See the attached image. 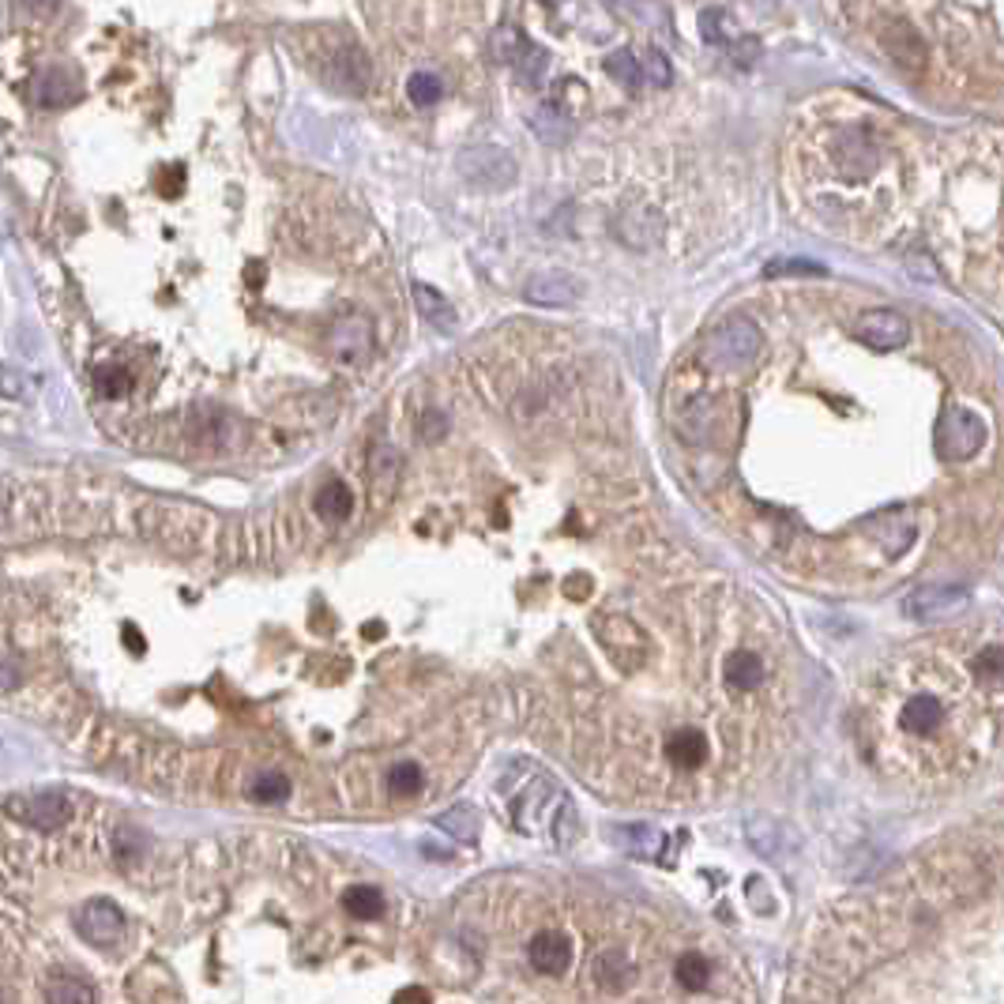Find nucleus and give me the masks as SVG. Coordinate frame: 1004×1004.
I'll return each instance as SVG.
<instances>
[{
    "mask_svg": "<svg viewBox=\"0 0 1004 1004\" xmlns=\"http://www.w3.org/2000/svg\"><path fill=\"white\" fill-rule=\"evenodd\" d=\"M854 339L880 354L899 350V346H907V339H911V320L899 313V309H865L854 320Z\"/></svg>",
    "mask_w": 1004,
    "mask_h": 1004,
    "instance_id": "obj_6",
    "label": "nucleus"
},
{
    "mask_svg": "<svg viewBox=\"0 0 1004 1004\" xmlns=\"http://www.w3.org/2000/svg\"><path fill=\"white\" fill-rule=\"evenodd\" d=\"M46 1004H94V990L76 974H54L46 982Z\"/></svg>",
    "mask_w": 1004,
    "mask_h": 1004,
    "instance_id": "obj_25",
    "label": "nucleus"
},
{
    "mask_svg": "<svg viewBox=\"0 0 1004 1004\" xmlns=\"http://www.w3.org/2000/svg\"><path fill=\"white\" fill-rule=\"evenodd\" d=\"M553 835H557L561 846L573 843V835H576V809H573L568 801H561V812H557V824H553Z\"/></svg>",
    "mask_w": 1004,
    "mask_h": 1004,
    "instance_id": "obj_42",
    "label": "nucleus"
},
{
    "mask_svg": "<svg viewBox=\"0 0 1004 1004\" xmlns=\"http://www.w3.org/2000/svg\"><path fill=\"white\" fill-rule=\"evenodd\" d=\"M618 238L628 249H647L662 238V219L655 211H644V207H632L618 219Z\"/></svg>",
    "mask_w": 1004,
    "mask_h": 1004,
    "instance_id": "obj_18",
    "label": "nucleus"
},
{
    "mask_svg": "<svg viewBox=\"0 0 1004 1004\" xmlns=\"http://www.w3.org/2000/svg\"><path fill=\"white\" fill-rule=\"evenodd\" d=\"M125 636H128V651L140 655L143 651V636H140V632H136L132 625H125Z\"/></svg>",
    "mask_w": 1004,
    "mask_h": 1004,
    "instance_id": "obj_47",
    "label": "nucleus"
},
{
    "mask_svg": "<svg viewBox=\"0 0 1004 1004\" xmlns=\"http://www.w3.org/2000/svg\"><path fill=\"white\" fill-rule=\"evenodd\" d=\"M531 128H534V136L550 147H561L573 140V117H568L557 102H542V106L531 114Z\"/></svg>",
    "mask_w": 1004,
    "mask_h": 1004,
    "instance_id": "obj_19",
    "label": "nucleus"
},
{
    "mask_svg": "<svg viewBox=\"0 0 1004 1004\" xmlns=\"http://www.w3.org/2000/svg\"><path fill=\"white\" fill-rule=\"evenodd\" d=\"M545 60H550V57H545L542 49L531 42V46H527V54L516 60V72H519V80H523V83H531V86H539V83H542V76H545Z\"/></svg>",
    "mask_w": 1004,
    "mask_h": 1004,
    "instance_id": "obj_39",
    "label": "nucleus"
},
{
    "mask_svg": "<svg viewBox=\"0 0 1004 1004\" xmlns=\"http://www.w3.org/2000/svg\"><path fill=\"white\" fill-rule=\"evenodd\" d=\"M418 432H422V440H440L448 432V418L440 411H426V414H422Z\"/></svg>",
    "mask_w": 1004,
    "mask_h": 1004,
    "instance_id": "obj_43",
    "label": "nucleus"
},
{
    "mask_svg": "<svg viewBox=\"0 0 1004 1004\" xmlns=\"http://www.w3.org/2000/svg\"><path fill=\"white\" fill-rule=\"evenodd\" d=\"M726 681H730L734 689L741 692H752L764 685V659H760L757 651H734L730 659H726Z\"/></svg>",
    "mask_w": 1004,
    "mask_h": 1004,
    "instance_id": "obj_24",
    "label": "nucleus"
},
{
    "mask_svg": "<svg viewBox=\"0 0 1004 1004\" xmlns=\"http://www.w3.org/2000/svg\"><path fill=\"white\" fill-rule=\"evenodd\" d=\"M253 798L264 805H279L290 798V778L282 772H264L253 778Z\"/></svg>",
    "mask_w": 1004,
    "mask_h": 1004,
    "instance_id": "obj_36",
    "label": "nucleus"
},
{
    "mask_svg": "<svg viewBox=\"0 0 1004 1004\" xmlns=\"http://www.w3.org/2000/svg\"><path fill=\"white\" fill-rule=\"evenodd\" d=\"M971 673L982 685H1004V647L990 644L971 659Z\"/></svg>",
    "mask_w": 1004,
    "mask_h": 1004,
    "instance_id": "obj_32",
    "label": "nucleus"
},
{
    "mask_svg": "<svg viewBox=\"0 0 1004 1004\" xmlns=\"http://www.w3.org/2000/svg\"><path fill=\"white\" fill-rule=\"evenodd\" d=\"M211 523L215 519L200 512V508L170 505V500H154V505H147L140 512V527L147 539L159 545H170V550H177V553L200 550L207 542V534H211Z\"/></svg>",
    "mask_w": 1004,
    "mask_h": 1004,
    "instance_id": "obj_1",
    "label": "nucleus"
},
{
    "mask_svg": "<svg viewBox=\"0 0 1004 1004\" xmlns=\"http://www.w3.org/2000/svg\"><path fill=\"white\" fill-rule=\"evenodd\" d=\"M343 911L354 919H380L384 914V896L373 885H354L343 891Z\"/></svg>",
    "mask_w": 1004,
    "mask_h": 1004,
    "instance_id": "obj_26",
    "label": "nucleus"
},
{
    "mask_svg": "<svg viewBox=\"0 0 1004 1004\" xmlns=\"http://www.w3.org/2000/svg\"><path fill=\"white\" fill-rule=\"evenodd\" d=\"M94 384H99V392L109 395V400L128 392V377L120 373V369H99V373H94Z\"/></svg>",
    "mask_w": 1004,
    "mask_h": 1004,
    "instance_id": "obj_41",
    "label": "nucleus"
},
{
    "mask_svg": "<svg viewBox=\"0 0 1004 1004\" xmlns=\"http://www.w3.org/2000/svg\"><path fill=\"white\" fill-rule=\"evenodd\" d=\"M707 974H712V967H707V959L700 956V951H685V956L678 959V967H673V978H678L681 990L696 993L707 985Z\"/></svg>",
    "mask_w": 1004,
    "mask_h": 1004,
    "instance_id": "obj_33",
    "label": "nucleus"
},
{
    "mask_svg": "<svg viewBox=\"0 0 1004 1004\" xmlns=\"http://www.w3.org/2000/svg\"><path fill=\"white\" fill-rule=\"evenodd\" d=\"M579 293H584V287L568 272H539L523 287V298L542 309H568L579 301Z\"/></svg>",
    "mask_w": 1004,
    "mask_h": 1004,
    "instance_id": "obj_11",
    "label": "nucleus"
},
{
    "mask_svg": "<svg viewBox=\"0 0 1004 1004\" xmlns=\"http://www.w3.org/2000/svg\"><path fill=\"white\" fill-rule=\"evenodd\" d=\"M4 812L15 820V824H27V828H38V832H54L68 820V812H72V805H68L65 794L57 790H42V794H12V798L4 801Z\"/></svg>",
    "mask_w": 1004,
    "mask_h": 1004,
    "instance_id": "obj_5",
    "label": "nucleus"
},
{
    "mask_svg": "<svg viewBox=\"0 0 1004 1004\" xmlns=\"http://www.w3.org/2000/svg\"><path fill=\"white\" fill-rule=\"evenodd\" d=\"M666 757L673 760L678 768H685V772H692V768H700L707 760V738L700 730H678V734H670V741H666Z\"/></svg>",
    "mask_w": 1004,
    "mask_h": 1004,
    "instance_id": "obj_23",
    "label": "nucleus"
},
{
    "mask_svg": "<svg viewBox=\"0 0 1004 1004\" xmlns=\"http://www.w3.org/2000/svg\"><path fill=\"white\" fill-rule=\"evenodd\" d=\"M406 94H411L414 106H437L440 99H445V83H440L437 72H414L411 80H406Z\"/></svg>",
    "mask_w": 1004,
    "mask_h": 1004,
    "instance_id": "obj_35",
    "label": "nucleus"
},
{
    "mask_svg": "<svg viewBox=\"0 0 1004 1004\" xmlns=\"http://www.w3.org/2000/svg\"><path fill=\"white\" fill-rule=\"evenodd\" d=\"M595 639L602 644L605 659L613 662V670L621 673H639L647 666V651H651V639L647 632L628 618V613H595L591 621Z\"/></svg>",
    "mask_w": 1004,
    "mask_h": 1004,
    "instance_id": "obj_3",
    "label": "nucleus"
},
{
    "mask_svg": "<svg viewBox=\"0 0 1004 1004\" xmlns=\"http://www.w3.org/2000/svg\"><path fill=\"white\" fill-rule=\"evenodd\" d=\"M700 34H704L707 46H734V42H738V27H734L730 15H726L723 8H707V12L700 15Z\"/></svg>",
    "mask_w": 1004,
    "mask_h": 1004,
    "instance_id": "obj_30",
    "label": "nucleus"
},
{
    "mask_svg": "<svg viewBox=\"0 0 1004 1004\" xmlns=\"http://www.w3.org/2000/svg\"><path fill=\"white\" fill-rule=\"evenodd\" d=\"M23 681V673H20V666L15 662H4L0 666V692H8V689H15Z\"/></svg>",
    "mask_w": 1004,
    "mask_h": 1004,
    "instance_id": "obj_45",
    "label": "nucleus"
},
{
    "mask_svg": "<svg viewBox=\"0 0 1004 1004\" xmlns=\"http://www.w3.org/2000/svg\"><path fill=\"white\" fill-rule=\"evenodd\" d=\"M982 445H985V422L978 418L971 406H948V411L940 414L937 448L945 460L963 463V460H971Z\"/></svg>",
    "mask_w": 1004,
    "mask_h": 1004,
    "instance_id": "obj_4",
    "label": "nucleus"
},
{
    "mask_svg": "<svg viewBox=\"0 0 1004 1004\" xmlns=\"http://www.w3.org/2000/svg\"><path fill=\"white\" fill-rule=\"evenodd\" d=\"M128 997L136 1004H181V985L162 963H143L128 978Z\"/></svg>",
    "mask_w": 1004,
    "mask_h": 1004,
    "instance_id": "obj_13",
    "label": "nucleus"
},
{
    "mask_svg": "<svg viewBox=\"0 0 1004 1004\" xmlns=\"http://www.w3.org/2000/svg\"><path fill=\"white\" fill-rule=\"evenodd\" d=\"M369 474H373L380 489L395 486V478H400V452L388 445H373V452H369Z\"/></svg>",
    "mask_w": 1004,
    "mask_h": 1004,
    "instance_id": "obj_34",
    "label": "nucleus"
},
{
    "mask_svg": "<svg viewBox=\"0 0 1004 1004\" xmlns=\"http://www.w3.org/2000/svg\"><path fill=\"white\" fill-rule=\"evenodd\" d=\"M768 275H828V267L812 259H775L768 264Z\"/></svg>",
    "mask_w": 1004,
    "mask_h": 1004,
    "instance_id": "obj_40",
    "label": "nucleus"
},
{
    "mask_svg": "<svg viewBox=\"0 0 1004 1004\" xmlns=\"http://www.w3.org/2000/svg\"><path fill=\"white\" fill-rule=\"evenodd\" d=\"M899 726H903L907 734H919V738H933V734L945 726V704H940L937 696H930V692H919V696H911L903 704Z\"/></svg>",
    "mask_w": 1004,
    "mask_h": 1004,
    "instance_id": "obj_16",
    "label": "nucleus"
},
{
    "mask_svg": "<svg viewBox=\"0 0 1004 1004\" xmlns=\"http://www.w3.org/2000/svg\"><path fill=\"white\" fill-rule=\"evenodd\" d=\"M313 508H316L320 519H327V523H343V519H350V512H354V493L346 482L332 478V482L320 486Z\"/></svg>",
    "mask_w": 1004,
    "mask_h": 1004,
    "instance_id": "obj_22",
    "label": "nucleus"
},
{
    "mask_svg": "<svg viewBox=\"0 0 1004 1004\" xmlns=\"http://www.w3.org/2000/svg\"><path fill=\"white\" fill-rule=\"evenodd\" d=\"M880 42H885L888 57L896 60V65L911 68V72H922L925 68V57H930V49H925V42L914 34L907 23H896V27H888L880 34Z\"/></svg>",
    "mask_w": 1004,
    "mask_h": 1004,
    "instance_id": "obj_17",
    "label": "nucleus"
},
{
    "mask_svg": "<svg viewBox=\"0 0 1004 1004\" xmlns=\"http://www.w3.org/2000/svg\"><path fill=\"white\" fill-rule=\"evenodd\" d=\"M31 94H34V102H38V106L65 109V106H72V102L80 99V80H76L68 68H46V72L34 76Z\"/></svg>",
    "mask_w": 1004,
    "mask_h": 1004,
    "instance_id": "obj_14",
    "label": "nucleus"
},
{
    "mask_svg": "<svg viewBox=\"0 0 1004 1004\" xmlns=\"http://www.w3.org/2000/svg\"><path fill=\"white\" fill-rule=\"evenodd\" d=\"M639 68H644V80L655 83V86H670L673 83V68L670 60H666L659 49H647L644 57H639Z\"/></svg>",
    "mask_w": 1004,
    "mask_h": 1004,
    "instance_id": "obj_38",
    "label": "nucleus"
},
{
    "mask_svg": "<svg viewBox=\"0 0 1004 1004\" xmlns=\"http://www.w3.org/2000/svg\"><path fill=\"white\" fill-rule=\"evenodd\" d=\"M605 76L610 80H618L625 91H639L647 80H644V68H639V60L628 54V49H618V54L605 57Z\"/></svg>",
    "mask_w": 1004,
    "mask_h": 1004,
    "instance_id": "obj_29",
    "label": "nucleus"
},
{
    "mask_svg": "<svg viewBox=\"0 0 1004 1004\" xmlns=\"http://www.w3.org/2000/svg\"><path fill=\"white\" fill-rule=\"evenodd\" d=\"M414 305H418L422 320L437 327V332H452V327H455V309H452V301H448L440 290L426 287V282H414Z\"/></svg>",
    "mask_w": 1004,
    "mask_h": 1004,
    "instance_id": "obj_21",
    "label": "nucleus"
},
{
    "mask_svg": "<svg viewBox=\"0 0 1004 1004\" xmlns=\"http://www.w3.org/2000/svg\"><path fill=\"white\" fill-rule=\"evenodd\" d=\"M527 46H531V38H527L519 27H497L489 38L493 60H497V65H512V68H516V60L527 54Z\"/></svg>",
    "mask_w": 1004,
    "mask_h": 1004,
    "instance_id": "obj_27",
    "label": "nucleus"
},
{
    "mask_svg": "<svg viewBox=\"0 0 1004 1004\" xmlns=\"http://www.w3.org/2000/svg\"><path fill=\"white\" fill-rule=\"evenodd\" d=\"M76 933L94 948H117L125 937V914L109 899H91L76 911Z\"/></svg>",
    "mask_w": 1004,
    "mask_h": 1004,
    "instance_id": "obj_7",
    "label": "nucleus"
},
{
    "mask_svg": "<svg viewBox=\"0 0 1004 1004\" xmlns=\"http://www.w3.org/2000/svg\"><path fill=\"white\" fill-rule=\"evenodd\" d=\"M332 358L339 361V366H361V361L373 358L377 350V332H373V320L361 316V313H350L343 316L339 324L332 327Z\"/></svg>",
    "mask_w": 1004,
    "mask_h": 1004,
    "instance_id": "obj_8",
    "label": "nucleus"
},
{
    "mask_svg": "<svg viewBox=\"0 0 1004 1004\" xmlns=\"http://www.w3.org/2000/svg\"><path fill=\"white\" fill-rule=\"evenodd\" d=\"M320 76H324V83L335 86V91L361 94L369 86V76H373V68H369V57L361 54L354 42H339V49H332V65H327Z\"/></svg>",
    "mask_w": 1004,
    "mask_h": 1004,
    "instance_id": "obj_10",
    "label": "nucleus"
},
{
    "mask_svg": "<svg viewBox=\"0 0 1004 1004\" xmlns=\"http://www.w3.org/2000/svg\"><path fill=\"white\" fill-rule=\"evenodd\" d=\"M565 595H568V599H587V595H591V579H587V576H573L565 584Z\"/></svg>",
    "mask_w": 1004,
    "mask_h": 1004,
    "instance_id": "obj_46",
    "label": "nucleus"
},
{
    "mask_svg": "<svg viewBox=\"0 0 1004 1004\" xmlns=\"http://www.w3.org/2000/svg\"><path fill=\"white\" fill-rule=\"evenodd\" d=\"M422 768L411 764V760H403V764L392 768V775H388V786H392V794H400V798H414V794L422 790Z\"/></svg>",
    "mask_w": 1004,
    "mask_h": 1004,
    "instance_id": "obj_37",
    "label": "nucleus"
},
{
    "mask_svg": "<svg viewBox=\"0 0 1004 1004\" xmlns=\"http://www.w3.org/2000/svg\"><path fill=\"white\" fill-rule=\"evenodd\" d=\"M527 959H531V967L539 974H565L568 967H573V945H568V937H561V933H539V937L527 945Z\"/></svg>",
    "mask_w": 1004,
    "mask_h": 1004,
    "instance_id": "obj_15",
    "label": "nucleus"
},
{
    "mask_svg": "<svg viewBox=\"0 0 1004 1004\" xmlns=\"http://www.w3.org/2000/svg\"><path fill=\"white\" fill-rule=\"evenodd\" d=\"M967 602H971V595H967L963 587L925 584L911 595V599H907V613H911V618H922V621H933V618H948V613L967 610Z\"/></svg>",
    "mask_w": 1004,
    "mask_h": 1004,
    "instance_id": "obj_12",
    "label": "nucleus"
},
{
    "mask_svg": "<svg viewBox=\"0 0 1004 1004\" xmlns=\"http://www.w3.org/2000/svg\"><path fill=\"white\" fill-rule=\"evenodd\" d=\"M395 1004H432L429 990H422V985H406V990L395 993Z\"/></svg>",
    "mask_w": 1004,
    "mask_h": 1004,
    "instance_id": "obj_44",
    "label": "nucleus"
},
{
    "mask_svg": "<svg viewBox=\"0 0 1004 1004\" xmlns=\"http://www.w3.org/2000/svg\"><path fill=\"white\" fill-rule=\"evenodd\" d=\"M23 4H27L31 12H42V15H46V12H54L60 0H23Z\"/></svg>",
    "mask_w": 1004,
    "mask_h": 1004,
    "instance_id": "obj_48",
    "label": "nucleus"
},
{
    "mask_svg": "<svg viewBox=\"0 0 1004 1004\" xmlns=\"http://www.w3.org/2000/svg\"><path fill=\"white\" fill-rule=\"evenodd\" d=\"M0 1004H4V990H0Z\"/></svg>",
    "mask_w": 1004,
    "mask_h": 1004,
    "instance_id": "obj_49",
    "label": "nucleus"
},
{
    "mask_svg": "<svg viewBox=\"0 0 1004 1004\" xmlns=\"http://www.w3.org/2000/svg\"><path fill=\"white\" fill-rule=\"evenodd\" d=\"M550 4H561V0H550Z\"/></svg>",
    "mask_w": 1004,
    "mask_h": 1004,
    "instance_id": "obj_50",
    "label": "nucleus"
},
{
    "mask_svg": "<svg viewBox=\"0 0 1004 1004\" xmlns=\"http://www.w3.org/2000/svg\"><path fill=\"white\" fill-rule=\"evenodd\" d=\"M460 173L478 188H508L516 181V159L500 147H471L460 159Z\"/></svg>",
    "mask_w": 1004,
    "mask_h": 1004,
    "instance_id": "obj_9",
    "label": "nucleus"
},
{
    "mask_svg": "<svg viewBox=\"0 0 1004 1004\" xmlns=\"http://www.w3.org/2000/svg\"><path fill=\"white\" fill-rule=\"evenodd\" d=\"M613 8H618L621 15H628V20H636V23H644V27H655V31H662L666 23V8L659 4V0H610Z\"/></svg>",
    "mask_w": 1004,
    "mask_h": 1004,
    "instance_id": "obj_31",
    "label": "nucleus"
},
{
    "mask_svg": "<svg viewBox=\"0 0 1004 1004\" xmlns=\"http://www.w3.org/2000/svg\"><path fill=\"white\" fill-rule=\"evenodd\" d=\"M760 354V327L749 316H726L704 339L700 350V366L715 369V373H734V369H746L757 361Z\"/></svg>",
    "mask_w": 1004,
    "mask_h": 1004,
    "instance_id": "obj_2",
    "label": "nucleus"
},
{
    "mask_svg": "<svg viewBox=\"0 0 1004 1004\" xmlns=\"http://www.w3.org/2000/svg\"><path fill=\"white\" fill-rule=\"evenodd\" d=\"M591 974H595V982H599L605 993H621V990H625V985L632 982L636 967H632V959H628L621 948H605L602 956L595 959Z\"/></svg>",
    "mask_w": 1004,
    "mask_h": 1004,
    "instance_id": "obj_20",
    "label": "nucleus"
},
{
    "mask_svg": "<svg viewBox=\"0 0 1004 1004\" xmlns=\"http://www.w3.org/2000/svg\"><path fill=\"white\" fill-rule=\"evenodd\" d=\"M437 828L455 839H463V843H474V839H478V812H474L471 805H455V809L440 812Z\"/></svg>",
    "mask_w": 1004,
    "mask_h": 1004,
    "instance_id": "obj_28",
    "label": "nucleus"
}]
</instances>
